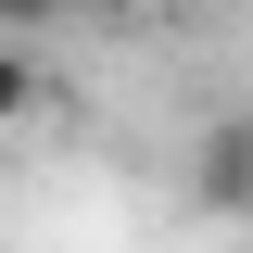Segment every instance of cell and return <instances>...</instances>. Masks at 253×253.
Wrapping results in <instances>:
<instances>
[{
  "instance_id": "cell-2",
  "label": "cell",
  "mask_w": 253,
  "mask_h": 253,
  "mask_svg": "<svg viewBox=\"0 0 253 253\" xmlns=\"http://www.w3.org/2000/svg\"><path fill=\"white\" fill-rule=\"evenodd\" d=\"M26 114H38V51L0 38V126H26Z\"/></svg>"
},
{
  "instance_id": "cell-3",
  "label": "cell",
  "mask_w": 253,
  "mask_h": 253,
  "mask_svg": "<svg viewBox=\"0 0 253 253\" xmlns=\"http://www.w3.org/2000/svg\"><path fill=\"white\" fill-rule=\"evenodd\" d=\"M76 0H0V38H38V26H63Z\"/></svg>"
},
{
  "instance_id": "cell-1",
  "label": "cell",
  "mask_w": 253,
  "mask_h": 253,
  "mask_svg": "<svg viewBox=\"0 0 253 253\" xmlns=\"http://www.w3.org/2000/svg\"><path fill=\"white\" fill-rule=\"evenodd\" d=\"M190 203L228 215V228L253 215V114H215L203 139H190Z\"/></svg>"
},
{
  "instance_id": "cell-4",
  "label": "cell",
  "mask_w": 253,
  "mask_h": 253,
  "mask_svg": "<svg viewBox=\"0 0 253 253\" xmlns=\"http://www.w3.org/2000/svg\"><path fill=\"white\" fill-rule=\"evenodd\" d=\"M89 13H139V26H165V13H215V0H89Z\"/></svg>"
}]
</instances>
